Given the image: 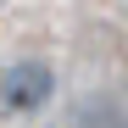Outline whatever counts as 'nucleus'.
Here are the masks:
<instances>
[{
	"label": "nucleus",
	"instance_id": "2",
	"mask_svg": "<svg viewBox=\"0 0 128 128\" xmlns=\"http://www.w3.org/2000/svg\"><path fill=\"white\" fill-rule=\"evenodd\" d=\"M78 128H128V106L117 95H95L78 106Z\"/></svg>",
	"mask_w": 128,
	"mask_h": 128
},
{
	"label": "nucleus",
	"instance_id": "1",
	"mask_svg": "<svg viewBox=\"0 0 128 128\" xmlns=\"http://www.w3.org/2000/svg\"><path fill=\"white\" fill-rule=\"evenodd\" d=\"M50 95H56V72L45 61H11L0 72V106L6 112H39V106H50Z\"/></svg>",
	"mask_w": 128,
	"mask_h": 128
}]
</instances>
